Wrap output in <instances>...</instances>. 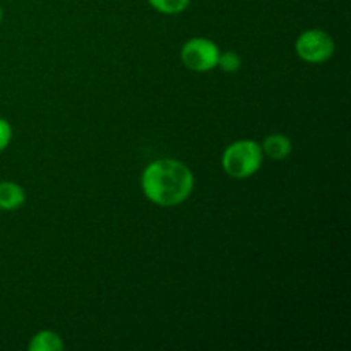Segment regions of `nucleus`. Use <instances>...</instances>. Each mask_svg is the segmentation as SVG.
I'll list each match as a JSON object with an SVG mask.
<instances>
[{"label":"nucleus","instance_id":"f257e3e1","mask_svg":"<svg viewBox=\"0 0 351 351\" xmlns=\"http://www.w3.org/2000/svg\"><path fill=\"white\" fill-rule=\"evenodd\" d=\"M195 178L191 168L178 160L161 158L144 168L141 189L147 201L161 208H173L191 197Z\"/></svg>","mask_w":351,"mask_h":351},{"label":"nucleus","instance_id":"f03ea898","mask_svg":"<svg viewBox=\"0 0 351 351\" xmlns=\"http://www.w3.org/2000/svg\"><path fill=\"white\" fill-rule=\"evenodd\" d=\"M264 161L263 147L254 139H239L230 144L221 156V167L228 177L243 180L261 170Z\"/></svg>","mask_w":351,"mask_h":351},{"label":"nucleus","instance_id":"7ed1b4c3","mask_svg":"<svg viewBox=\"0 0 351 351\" xmlns=\"http://www.w3.org/2000/svg\"><path fill=\"white\" fill-rule=\"evenodd\" d=\"M336 43L324 29H307L295 41V51L307 64H324L335 55Z\"/></svg>","mask_w":351,"mask_h":351},{"label":"nucleus","instance_id":"20e7f679","mask_svg":"<svg viewBox=\"0 0 351 351\" xmlns=\"http://www.w3.org/2000/svg\"><path fill=\"white\" fill-rule=\"evenodd\" d=\"M219 47L208 38H191L180 50V60L189 71L209 72L218 67Z\"/></svg>","mask_w":351,"mask_h":351},{"label":"nucleus","instance_id":"39448f33","mask_svg":"<svg viewBox=\"0 0 351 351\" xmlns=\"http://www.w3.org/2000/svg\"><path fill=\"white\" fill-rule=\"evenodd\" d=\"M263 147L264 158H269L273 161H283L293 151V144H291L290 137L285 136V134H269L267 137H264V141L261 143Z\"/></svg>","mask_w":351,"mask_h":351},{"label":"nucleus","instance_id":"423d86ee","mask_svg":"<svg viewBox=\"0 0 351 351\" xmlns=\"http://www.w3.org/2000/svg\"><path fill=\"white\" fill-rule=\"evenodd\" d=\"M26 202V192L19 184L0 182V211H16Z\"/></svg>","mask_w":351,"mask_h":351},{"label":"nucleus","instance_id":"0eeeda50","mask_svg":"<svg viewBox=\"0 0 351 351\" xmlns=\"http://www.w3.org/2000/svg\"><path fill=\"white\" fill-rule=\"evenodd\" d=\"M64 339L60 335L50 329H43V331L36 332L33 338L27 343V350L29 351H60L64 350Z\"/></svg>","mask_w":351,"mask_h":351},{"label":"nucleus","instance_id":"6e6552de","mask_svg":"<svg viewBox=\"0 0 351 351\" xmlns=\"http://www.w3.org/2000/svg\"><path fill=\"white\" fill-rule=\"evenodd\" d=\"M147 2L158 12L173 16V14L184 12L189 7V3H191V0H147Z\"/></svg>","mask_w":351,"mask_h":351},{"label":"nucleus","instance_id":"1a4fd4ad","mask_svg":"<svg viewBox=\"0 0 351 351\" xmlns=\"http://www.w3.org/2000/svg\"><path fill=\"white\" fill-rule=\"evenodd\" d=\"M218 67L221 69L223 72H226V74H235V72H239L240 67H242V58H240V55L235 53V51H225V53L219 51Z\"/></svg>","mask_w":351,"mask_h":351},{"label":"nucleus","instance_id":"9d476101","mask_svg":"<svg viewBox=\"0 0 351 351\" xmlns=\"http://www.w3.org/2000/svg\"><path fill=\"white\" fill-rule=\"evenodd\" d=\"M12 141V125L5 119H0V153L7 149Z\"/></svg>","mask_w":351,"mask_h":351},{"label":"nucleus","instance_id":"9b49d317","mask_svg":"<svg viewBox=\"0 0 351 351\" xmlns=\"http://www.w3.org/2000/svg\"><path fill=\"white\" fill-rule=\"evenodd\" d=\"M2 17H3V12H2V7H0V23H2Z\"/></svg>","mask_w":351,"mask_h":351}]
</instances>
